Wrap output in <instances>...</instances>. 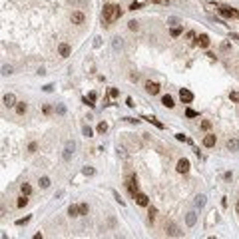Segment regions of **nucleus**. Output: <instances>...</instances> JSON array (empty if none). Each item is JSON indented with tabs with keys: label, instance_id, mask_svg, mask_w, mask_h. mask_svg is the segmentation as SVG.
<instances>
[{
	"label": "nucleus",
	"instance_id": "nucleus-36",
	"mask_svg": "<svg viewBox=\"0 0 239 239\" xmlns=\"http://www.w3.org/2000/svg\"><path fill=\"white\" fill-rule=\"evenodd\" d=\"M28 221H30V217H24V219H18V221H16V225H26Z\"/></svg>",
	"mask_w": 239,
	"mask_h": 239
},
{
	"label": "nucleus",
	"instance_id": "nucleus-26",
	"mask_svg": "<svg viewBox=\"0 0 239 239\" xmlns=\"http://www.w3.org/2000/svg\"><path fill=\"white\" fill-rule=\"evenodd\" d=\"M40 187H44V189L50 187V179H48V177H40Z\"/></svg>",
	"mask_w": 239,
	"mask_h": 239
},
{
	"label": "nucleus",
	"instance_id": "nucleus-22",
	"mask_svg": "<svg viewBox=\"0 0 239 239\" xmlns=\"http://www.w3.org/2000/svg\"><path fill=\"white\" fill-rule=\"evenodd\" d=\"M18 207H26L28 205V195H24L22 193V197H18V203H16Z\"/></svg>",
	"mask_w": 239,
	"mask_h": 239
},
{
	"label": "nucleus",
	"instance_id": "nucleus-33",
	"mask_svg": "<svg viewBox=\"0 0 239 239\" xmlns=\"http://www.w3.org/2000/svg\"><path fill=\"white\" fill-rule=\"evenodd\" d=\"M148 215H149V221H153V219H156V215H158V211H156V209H153V207H152Z\"/></svg>",
	"mask_w": 239,
	"mask_h": 239
},
{
	"label": "nucleus",
	"instance_id": "nucleus-30",
	"mask_svg": "<svg viewBox=\"0 0 239 239\" xmlns=\"http://www.w3.org/2000/svg\"><path fill=\"white\" fill-rule=\"evenodd\" d=\"M175 138L179 139V142H187V143H191V139H189V138H185L183 134H175Z\"/></svg>",
	"mask_w": 239,
	"mask_h": 239
},
{
	"label": "nucleus",
	"instance_id": "nucleus-25",
	"mask_svg": "<svg viewBox=\"0 0 239 239\" xmlns=\"http://www.w3.org/2000/svg\"><path fill=\"white\" fill-rule=\"evenodd\" d=\"M96 98H98V96H96V92H90V94H88V98H86V102H90V106H94Z\"/></svg>",
	"mask_w": 239,
	"mask_h": 239
},
{
	"label": "nucleus",
	"instance_id": "nucleus-21",
	"mask_svg": "<svg viewBox=\"0 0 239 239\" xmlns=\"http://www.w3.org/2000/svg\"><path fill=\"white\" fill-rule=\"evenodd\" d=\"M182 32H183V28H182V26H173V28L169 30V34H172L173 38H177V36H179Z\"/></svg>",
	"mask_w": 239,
	"mask_h": 239
},
{
	"label": "nucleus",
	"instance_id": "nucleus-15",
	"mask_svg": "<svg viewBox=\"0 0 239 239\" xmlns=\"http://www.w3.org/2000/svg\"><path fill=\"white\" fill-rule=\"evenodd\" d=\"M162 104L165 106V108H173V106H175V104H173V98H172V96H163V98H162Z\"/></svg>",
	"mask_w": 239,
	"mask_h": 239
},
{
	"label": "nucleus",
	"instance_id": "nucleus-28",
	"mask_svg": "<svg viewBox=\"0 0 239 239\" xmlns=\"http://www.w3.org/2000/svg\"><path fill=\"white\" fill-rule=\"evenodd\" d=\"M185 116H187V118H195L197 112H195V110H191V108H187V110H185Z\"/></svg>",
	"mask_w": 239,
	"mask_h": 239
},
{
	"label": "nucleus",
	"instance_id": "nucleus-37",
	"mask_svg": "<svg viewBox=\"0 0 239 239\" xmlns=\"http://www.w3.org/2000/svg\"><path fill=\"white\" fill-rule=\"evenodd\" d=\"M84 136H86V138H90V136H92V129L88 128V126H84Z\"/></svg>",
	"mask_w": 239,
	"mask_h": 239
},
{
	"label": "nucleus",
	"instance_id": "nucleus-41",
	"mask_svg": "<svg viewBox=\"0 0 239 239\" xmlns=\"http://www.w3.org/2000/svg\"><path fill=\"white\" fill-rule=\"evenodd\" d=\"M110 98H118V90H116V88L110 90Z\"/></svg>",
	"mask_w": 239,
	"mask_h": 239
},
{
	"label": "nucleus",
	"instance_id": "nucleus-18",
	"mask_svg": "<svg viewBox=\"0 0 239 239\" xmlns=\"http://www.w3.org/2000/svg\"><path fill=\"white\" fill-rule=\"evenodd\" d=\"M68 213H70L72 217H78V215H80V205H70Z\"/></svg>",
	"mask_w": 239,
	"mask_h": 239
},
{
	"label": "nucleus",
	"instance_id": "nucleus-43",
	"mask_svg": "<svg viewBox=\"0 0 239 239\" xmlns=\"http://www.w3.org/2000/svg\"><path fill=\"white\" fill-rule=\"evenodd\" d=\"M153 2H156V4H167L169 0H153Z\"/></svg>",
	"mask_w": 239,
	"mask_h": 239
},
{
	"label": "nucleus",
	"instance_id": "nucleus-11",
	"mask_svg": "<svg viewBox=\"0 0 239 239\" xmlns=\"http://www.w3.org/2000/svg\"><path fill=\"white\" fill-rule=\"evenodd\" d=\"M195 44L199 48H207V46H209V36H207V34H201L199 38L195 40Z\"/></svg>",
	"mask_w": 239,
	"mask_h": 239
},
{
	"label": "nucleus",
	"instance_id": "nucleus-16",
	"mask_svg": "<svg viewBox=\"0 0 239 239\" xmlns=\"http://www.w3.org/2000/svg\"><path fill=\"white\" fill-rule=\"evenodd\" d=\"M227 149L237 152V149H239V139H229V142H227Z\"/></svg>",
	"mask_w": 239,
	"mask_h": 239
},
{
	"label": "nucleus",
	"instance_id": "nucleus-34",
	"mask_svg": "<svg viewBox=\"0 0 239 239\" xmlns=\"http://www.w3.org/2000/svg\"><path fill=\"white\" fill-rule=\"evenodd\" d=\"M88 213V205H86V203H82V205H80V215H86Z\"/></svg>",
	"mask_w": 239,
	"mask_h": 239
},
{
	"label": "nucleus",
	"instance_id": "nucleus-29",
	"mask_svg": "<svg viewBox=\"0 0 239 239\" xmlns=\"http://www.w3.org/2000/svg\"><path fill=\"white\" fill-rule=\"evenodd\" d=\"M82 173H84V175H94V167H84Z\"/></svg>",
	"mask_w": 239,
	"mask_h": 239
},
{
	"label": "nucleus",
	"instance_id": "nucleus-4",
	"mask_svg": "<svg viewBox=\"0 0 239 239\" xmlns=\"http://www.w3.org/2000/svg\"><path fill=\"white\" fill-rule=\"evenodd\" d=\"M165 233L169 235V237H182V231H179V227H177L175 223H172V221H167L165 223Z\"/></svg>",
	"mask_w": 239,
	"mask_h": 239
},
{
	"label": "nucleus",
	"instance_id": "nucleus-6",
	"mask_svg": "<svg viewBox=\"0 0 239 239\" xmlns=\"http://www.w3.org/2000/svg\"><path fill=\"white\" fill-rule=\"evenodd\" d=\"M179 98H182L183 104H191V102H193V94H191L189 90H185V88L179 90Z\"/></svg>",
	"mask_w": 239,
	"mask_h": 239
},
{
	"label": "nucleus",
	"instance_id": "nucleus-44",
	"mask_svg": "<svg viewBox=\"0 0 239 239\" xmlns=\"http://www.w3.org/2000/svg\"><path fill=\"white\" fill-rule=\"evenodd\" d=\"M235 211H237V213H239V199H237V205H235Z\"/></svg>",
	"mask_w": 239,
	"mask_h": 239
},
{
	"label": "nucleus",
	"instance_id": "nucleus-14",
	"mask_svg": "<svg viewBox=\"0 0 239 239\" xmlns=\"http://www.w3.org/2000/svg\"><path fill=\"white\" fill-rule=\"evenodd\" d=\"M74 148H76V146H74V142H68L66 143V149H64V159H70V156L74 153Z\"/></svg>",
	"mask_w": 239,
	"mask_h": 239
},
{
	"label": "nucleus",
	"instance_id": "nucleus-2",
	"mask_svg": "<svg viewBox=\"0 0 239 239\" xmlns=\"http://www.w3.org/2000/svg\"><path fill=\"white\" fill-rule=\"evenodd\" d=\"M126 187H128V191L132 193V195L138 193V177H136L134 173H129V175L126 177Z\"/></svg>",
	"mask_w": 239,
	"mask_h": 239
},
{
	"label": "nucleus",
	"instance_id": "nucleus-20",
	"mask_svg": "<svg viewBox=\"0 0 239 239\" xmlns=\"http://www.w3.org/2000/svg\"><path fill=\"white\" fill-rule=\"evenodd\" d=\"M195 219H197V217H195V213H193V211H191V213H187V217H185V221H187V225H189V227H191V225H195Z\"/></svg>",
	"mask_w": 239,
	"mask_h": 239
},
{
	"label": "nucleus",
	"instance_id": "nucleus-8",
	"mask_svg": "<svg viewBox=\"0 0 239 239\" xmlns=\"http://www.w3.org/2000/svg\"><path fill=\"white\" fill-rule=\"evenodd\" d=\"M2 102H4L6 108H14V106L18 104V102H16V96H14V94H6L4 98H2Z\"/></svg>",
	"mask_w": 239,
	"mask_h": 239
},
{
	"label": "nucleus",
	"instance_id": "nucleus-35",
	"mask_svg": "<svg viewBox=\"0 0 239 239\" xmlns=\"http://www.w3.org/2000/svg\"><path fill=\"white\" fill-rule=\"evenodd\" d=\"M138 8H142L139 2H132V4H129V10H138Z\"/></svg>",
	"mask_w": 239,
	"mask_h": 239
},
{
	"label": "nucleus",
	"instance_id": "nucleus-1",
	"mask_svg": "<svg viewBox=\"0 0 239 239\" xmlns=\"http://www.w3.org/2000/svg\"><path fill=\"white\" fill-rule=\"evenodd\" d=\"M120 16H122V10H120V6H116V4H106L104 10H102V20L106 22V26L112 24V22H116Z\"/></svg>",
	"mask_w": 239,
	"mask_h": 239
},
{
	"label": "nucleus",
	"instance_id": "nucleus-39",
	"mask_svg": "<svg viewBox=\"0 0 239 239\" xmlns=\"http://www.w3.org/2000/svg\"><path fill=\"white\" fill-rule=\"evenodd\" d=\"M185 38H187V40H193V38H195V32H191V30H189V32L185 34Z\"/></svg>",
	"mask_w": 239,
	"mask_h": 239
},
{
	"label": "nucleus",
	"instance_id": "nucleus-40",
	"mask_svg": "<svg viewBox=\"0 0 239 239\" xmlns=\"http://www.w3.org/2000/svg\"><path fill=\"white\" fill-rule=\"evenodd\" d=\"M10 72H12V68H10V66H2V74H10Z\"/></svg>",
	"mask_w": 239,
	"mask_h": 239
},
{
	"label": "nucleus",
	"instance_id": "nucleus-42",
	"mask_svg": "<svg viewBox=\"0 0 239 239\" xmlns=\"http://www.w3.org/2000/svg\"><path fill=\"white\" fill-rule=\"evenodd\" d=\"M28 149H30V152H36V143L32 142V143H30V146H28Z\"/></svg>",
	"mask_w": 239,
	"mask_h": 239
},
{
	"label": "nucleus",
	"instance_id": "nucleus-38",
	"mask_svg": "<svg viewBox=\"0 0 239 239\" xmlns=\"http://www.w3.org/2000/svg\"><path fill=\"white\" fill-rule=\"evenodd\" d=\"M129 30H138V22H136V20L129 22Z\"/></svg>",
	"mask_w": 239,
	"mask_h": 239
},
{
	"label": "nucleus",
	"instance_id": "nucleus-13",
	"mask_svg": "<svg viewBox=\"0 0 239 239\" xmlns=\"http://www.w3.org/2000/svg\"><path fill=\"white\" fill-rule=\"evenodd\" d=\"M58 52H60V56H62V58H68L72 50H70V46H68V44H64V42H62L60 46H58Z\"/></svg>",
	"mask_w": 239,
	"mask_h": 239
},
{
	"label": "nucleus",
	"instance_id": "nucleus-17",
	"mask_svg": "<svg viewBox=\"0 0 239 239\" xmlns=\"http://www.w3.org/2000/svg\"><path fill=\"white\" fill-rule=\"evenodd\" d=\"M26 110H28V106L24 104V102H18V104H16V112H18L20 116H22V114H26Z\"/></svg>",
	"mask_w": 239,
	"mask_h": 239
},
{
	"label": "nucleus",
	"instance_id": "nucleus-23",
	"mask_svg": "<svg viewBox=\"0 0 239 239\" xmlns=\"http://www.w3.org/2000/svg\"><path fill=\"white\" fill-rule=\"evenodd\" d=\"M195 205L197 207H203V205H205V195H197L195 197Z\"/></svg>",
	"mask_w": 239,
	"mask_h": 239
},
{
	"label": "nucleus",
	"instance_id": "nucleus-3",
	"mask_svg": "<svg viewBox=\"0 0 239 239\" xmlns=\"http://www.w3.org/2000/svg\"><path fill=\"white\" fill-rule=\"evenodd\" d=\"M219 14L225 16V18H237L239 10L237 8H231V6H219Z\"/></svg>",
	"mask_w": 239,
	"mask_h": 239
},
{
	"label": "nucleus",
	"instance_id": "nucleus-24",
	"mask_svg": "<svg viewBox=\"0 0 239 239\" xmlns=\"http://www.w3.org/2000/svg\"><path fill=\"white\" fill-rule=\"evenodd\" d=\"M98 132H100V134H106V132H108V124H106V122H100V124H98Z\"/></svg>",
	"mask_w": 239,
	"mask_h": 239
},
{
	"label": "nucleus",
	"instance_id": "nucleus-9",
	"mask_svg": "<svg viewBox=\"0 0 239 239\" xmlns=\"http://www.w3.org/2000/svg\"><path fill=\"white\" fill-rule=\"evenodd\" d=\"M146 92H148V94H152V96H156V94L159 92V86L156 84V82L148 80V82H146Z\"/></svg>",
	"mask_w": 239,
	"mask_h": 239
},
{
	"label": "nucleus",
	"instance_id": "nucleus-31",
	"mask_svg": "<svg viewBox=\"0 0 239 239\" xmlns=\"http://www.w3.org/2000/svg\"><path fill=\"white\" fill-rule=\"evenodd\" d=\"M229 98H231V102H239V92H231Z\"/></svg>",
	"mask_w": 239,
	"mask_h": 239
},
{
	"label": "nucleus",
	"instance_id": "nucleus-5",
	"mask_svg": "<svg viewBox=\"0 0 239 239\" xmlns=\"http://www.w3.org/2000/svg\"><path fill=\"white\" fill-rule=\"evenodd\" d=\"M175 169H177L179 173H187V172H189V159H185V158L177 159V165H175Z\"/></svg>",
	"mask_w": 239,
	"mask_h": 239
},
{
	"label": "nucleus",
	"instance_id": "nucleus-32",
	"mask_svg": "<svg viewBox=\"0 0 239 239\" xmlns=\"http://www.w3.org/2000/svg\"><path fill=\"white\" fill-rule=\"evenodd\" d=\"M201 128H203V129H209L211 128V122H209V120H203V122H201Z\"/></svg>",
	"mask_w": 239,
	"mask_h": 239
},
{
	"label": "nucleus",
	"instance_id": "nucleus-12",
	"mask_svg": "<svg viewBox=\"0 0 239 239\" xmlns=\"http://www.w3.org/2000/svg\"><path fill=\"white\" fill-rule=\"evenodd\" d=\"M215 142H217V138H215L213 134H207L205 138H203V146H205V148H213Z\"/></svg>",
	"mask_w": 239,
	"mask_h": 239
},
{
	"label": "nucleus",
	"instance_id": "nucleus-10",
	"mask_svg": "<svg viewBox=\"0 0 239 239\" xmlns=\"http://www.w3.org/2000/svg\"><path fill=\"white\" fill-rule=\"evenodd\" d=\"M70 20H72V24H84V20H86V16L82 14L80 10H76V12H72Z\"/></svg>",
	"mask_w": 239,
	"mask_h": 239
},
{
	"label": "nucleus",
	"instance_id": "nucleus-19",
	"mask_svg": "<svg viewBox=\"0 0 239 239\" xmlns=\"http://www.w3.org/2000/svg\"><path fill=\"white\" fill-rule=\"evenodd\" d=\"M20 191H22L24 195H30V193H32V187H30V183H22V185H20Z\"/></svg>",
	"mask_w": 239,
	"mask_h": 239
},
{
	"label": "nucleus",
	"instance_id": "nucleus-7",
	"mask_svg": "<svg viewBox=\"0 0 239 239\" xmlns=\"http://www.w3.org/2000/svg\"><path fill=\"white\" fill-rule=\"evenodd\" d=\"M134 199H136V203H138V205H142V207H146L149 203V197L146 195V193H139V191L134 195Z\"/></svg>",
	"mask_w": 239,
	"mask_h": 239
},
{
	"label": "nucleus",
	"instance_id": "nucleus-27",
	"mask_svg": "<svg viewBox=\"0 0 239 239\" xmlns=\"http://www.w3.org/2000/svg\"><path fill=\"white\" fill-rule=\"evenodd\" d=\"M146 120H148V122H152L153 126H158L159 129H163V124H162V122H158V120H156V118H146Z\"/></svg>",
	"mask_w": 239,
	"mask_h": 239
}]
</instances>
